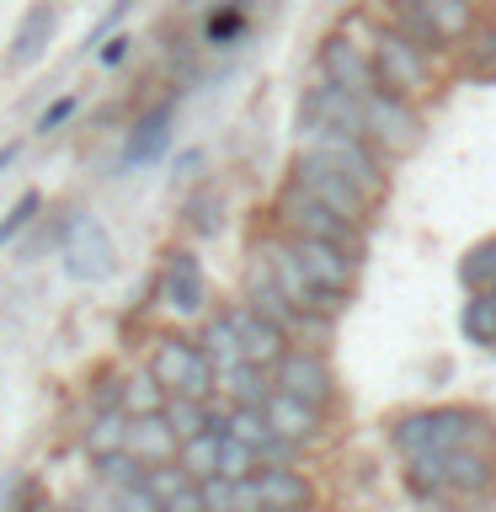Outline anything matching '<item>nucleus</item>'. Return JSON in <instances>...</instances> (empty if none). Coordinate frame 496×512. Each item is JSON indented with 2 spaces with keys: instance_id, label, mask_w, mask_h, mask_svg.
<instances>
[{
  "instance_id": "nucleus-1",
  "label": "nucleus",
  "mask_w": 496,
  "mask_h": 512,
  "mask_svg": "<svg viewBox=\"0 0 496 512\" xmlns=\"http://www.w3.org/2000/svg\"><path fill=\"white\" fill-rule=\"evenodd\" d=\"M400 486L422 512H486L496 502V443H464L400 464Z\"/></svg>"
},
{
  "instance_id": "nucleus-2",
  "label": "nucleus",
  "mask_w": 496,
  "mask_h": 512,
  "mask_svg": "<svg viewBox=\"0 0 496 512\" xmlns=\"http://www.w3.org/2000/svg\"><path fill=\"white\" fill-rule=\"evenodd\" d=\"M384 443L400 464L448 454L464 443H496V411L480 400H438V406H406L384 422Z\"/></svg>"
},
{
  "instance_id": "nucleus-3",
  "label": "nucleus",
  "mask_w": 496,
  "mask_h": 512,
  "mask_svg": "<svg viewBox=\"0 0 496 512\" xmlns=\"http://www.w3.org/2000/svg\"><path fill=\"white\" fill-rule=\"evenodd\" d=\"M374 6L384 16V27L406 32L411 43H422L443 64H454V54L480 27V16L491 11L486 0H374Z\"/></svg>"
},
{
  "instance_id": "nucleus-4",
  "label": "nucleus",
  "mask_w": 496,
  "mask_h": 512,
  "mask_svg": "<svg viewBox=\"0 0 496 512\" xmlns=\"http://www.w3.org/2000/svg\"><path fill=\"white\" fill-rule=\"evenodd\" d=\"M374 80H379L384 96H400V102H411V107L427 112L448 91V80H454V75H448V64L432 59L422 43H411L406 32L384 27L379 43H374Z\"/></svg>"
},
{
  "instance_id": "nucleus-5",
  "label": "nucleus",
  "mask_w": 496,
  "mask_h": 512,
  "mask_svg": "<svg viewBox=\"0 0 496 512\" xmlns=\"http://www.w3.org/2000/svg\"><path fill=\"white\" fill-rule=\"evenodd\" d=\"M267 230L283 235V240H320V246H336V251H352L368 262V235L363 224H352L342 214H331L326 203H315L310 192H299L294 182H278L267 203Z\"/></svg>"
},
{
  "instance_id": "nucleus-6",
  "label": "nucleus",
  "mask_w": 496,
  "mask_h": 512,
  "mask_svg": "<svg viewBox=\"0 0 496 512\" xmlns=\"http://www.w3.org/2000/svg\"><path fill=\"white\" fill-rule=\"evenodd\" d=\"M294 150H310L320 155L326 166H336L347 176L352 187L363 192L368 203H390V192H395V166L384 160L368 139L358 134H336V128H294Z\"/></svg>"
},
{
  "instance_id": "nucleus-7",
  "label": "nucleus",
  "mask_w": 496,
  "mask_h": 512,
  "mask_svg": "<svg viewBox=\"0 0 496 512\" xmlns=\"http://www.w3.org/2000/svg\"><path fill=\"white\" fill-rule=\"evenodd\" d=\"M155 304H160V315H166V320H176V326H198V320L219 304L198 246H166V251H160Z\"/></svg>"
},
{
  "instance_id": "nucleus-8",
  "label": "nucleus",
  "mask_w": 496,
  "mask_h": 512,
  "mask_svg": "<svg viewBox=\"0 0 496 512\" xmlns=\"http://www.w3.org/2000/svg\"><path fill=\"white\" fill-rule=\"evenodd\" d=\"M144 368L160 379L166 395H192V400H214V363L203 358L192 331H155L144 342Z\"/></svg>"
},
{
  "instance_id": "nucleus-9",
  "label": "nucleus",
  "mask_w": 496,
  "mask_h": 512,
  "mask_svg": "<svg viewBox=\"0 0 496 512\" xmlns=\"http://www.w3.org/2000/svg\"><path fill=\"white\" fill-rule=\"evenodd\" d=\"M272 390L278 395H294L315 411H342V374H336L331 352L326 347H299L288 342V352L272 363Z\"/></svg>"
},
{
  "instance_id": "nucleus-10",
  "label": "nucleus",
  "mask_w": 496,
  "mask_h": 512,
  "mask_svg": "<svg viewBox=\"0 0 496 512\" xmlns=\"http://www.w3.org/2000/svg\"><path fill=\"white\" fill-rule=\"evenodd\" d=\"M283 182H294L299 192H310L315 203H326L331 214H342V219H352V224H363V230H374V219L384 214L379 203H368L358 187L347 182L336 166H326L320 155H310V150H294L288 155V171H283Z\"/></svg>"
},
{
  "instance_id": "nucleus-11",
  "label": "nucleus",
  "mask_w": 496,
  "mask_h": 512,
  "mask_svg": "<svg viewBox=\"0 0 496 512\" xmlns=\"http://www.w3.org/2000/svg\"><path fill=\"white\" fill-rule=\"evenodd\" d=\"M176 107H182V91H166L155 102H144L123 128V150H118V176H134V171H150L155 160H166L171 139H176Z\"/></svg>"
},
{
  "instance_id": "nucleus-12",
  "label": "nucleus",
  "mask_w": 496,
  "mask_h": 512,
  "mask_svg": "<svg viewBox=\"0 0 496 512\" xmlns=\"http://www.w3.org/2000/svg\"><path fill=\"white\" fill-rule=\"evenodd\" d=\"M363 139L395 166V160H406L427 139V112L400 102V96L374 91V96H363Z\"/></svg>"
},
{
  "instance_id": "nucleus-13",
  "label": "nucleus",
  "mask_w": 496,
  "mask_h": 512,
  "mask_svg": "<svg viewBox=\"0 0 496 512\" xmlns=\"http://www.w3.org/2000/svg\"><path fill=\"white\" fill-rule=\"evenodd\" d=\"M59 267H64V278L70 283H107L112 272H118V246H112V230L102 219H91V214H75V230L70 240L59 246Z\"/></svg>"
},
{
  "instance_id": "nucleus-14",
  "label": "nucleus",
  "mask_w": 496,
  "mask_h": 512,
  "mask_svg": "<svg viewBox=\"0 0 496 512\" xmlns=\"http://www.w3.org/2000/svg\"><path fill=\"white\" fill-rule=\"evenodd\" d=\"M315 75L331 80V86H342V91H352V96H374L379 91L374 54L358 48L347 32H336V27H326V32H320V43H315Z\"/></svg>"
},
{
  "instance_id": "nucleus-15",
  "label": "nucleus",
  "mask_w": 496,
  "mask_h": 512,
  "mask_svg": "<svg viewBox=\"0 0 496 512\" xmlns=\"http://www.w3.org/2000/svg\"><path fill=\"white\" fill-rule=\"evenodd\" d=\"M54 38H59V0H32L6 38V75L38 70L48 59V48H54Z\"/></svg>"
},
{
  "instance_id": "nucleus-16",
  "label": "nucleus",
  "mask_w": 496,
  "mask_h": 512,
  "mask_svg": "<svg viewBox=\"0 0 496 512\" xmlns=\"http://www.w3.org/2000/svg\"><path fill=\"white\" fill-rule=\"evenodd\" d=\"M288 251H294L299 272H304V278H310L315 288H326V294H347V299H358V283H363V256L336 251V246H320V240H288Z\"/></svg>"
},
{
  "instance_id": "nucleus-17",
  "label": "nucleus",
  "mask_w": 496,
  "mask_h": 512,
  "mask_svg": "<svg viewBox=\"0 0 496 512\" xmlns=\"http://www.w3.org/2000/svg\"><path fill=\"white\" fill-rule=\"evenodd\" d=\"M262 11H267V0H230V6L203 11V16H198V48H203L208 59L240 54V48L251 43L256 22H262Z\"/></svg>"
},
{
  "instance_id": "nucleus-18",
  "label": "nucleus",
  "mask_w": 496,
  "mask_h": 512,
  "mask_svg": "<svg viewBox=\"0 0 496 512\" xmlns=\"http://www.w3.org/2000/svg\"><path fill=\"white\" fill-rule=\"evenodd\" d=\"M262 416H267V427L278 432V438L310 448V454H315V448H326L331 432H336V416L331 411H315V406H304V400H294V395H278V390L267 395Z\"/></svg>"
},
{
  "instance_id": "nucleus-19",
  "label": "nucleus",
  "mask_w": 496,
  "mask_h": 512,
  "mask_svg": "<svg viewBox=\"0 0 496 512\" xmlns=\"http://www.w3.org/2000/svg\"><path fill=\"white\" fill-rule=\"evenodd\" d=\"M224 304V315H230L235 320V336H240V363H256V368H267V374H272V363H278L283 358V352H288V336L278 331V326H267V320L262 315H256L251 310V304L246 299H219Z\"/></svg>"
},
{
  "instance_id": "nucleus-20",
  "label": "nucleus",
  "mask_w": 496,
  "mask_h": 512,
  "mask_svg": "<svg viewBox=\"0 0 496 512\" xmlns=\"http://www.w3.org/2000/svg\"><path fill=\"white\" fill-rule=\"evenodd\" d=\"M256 491H262V512H315L320 486L310 470H256Z\"/></svg>"
},
{
  "instance_id": "nucleus-21",
  "label": "nucleus",
  "mask_w": 496,
  "mask_h": 512,
  "mask_svg": "<svg viewBox=\"0 0 496 512\" xmlns=\"http://www.w3.org/2000/svg\"><path fill=\"white\" fill-rule=\"evenodd\" d=\"M448 75L470 80V86H491V80H496V11L480 16V27L470 32V43L454 54V64H448Z\"/></svg>"
},
{
  "instance_id": "nucleus-22",
  "label": "nucleus",
  "mask_w": 496,
  "mask_h": 512,
  "mask_svg": "<svg viewBox=\"0 0 496 512\" xmlns=\"http://www.w3.org/2000/svg\"><path fill=\"white\" fill-rule=\"evenodd\" d=\"M176 432L166 427V416H128V454H134L144 470L155 464H176Z\"/></svg>"
},
{
  "instance_id": "nucleus-23",
  "label": "nucleus",
  "mask_w": 496,
  "mask_h": 512,
  "mask_svg": "<svg viewBox=\"0 0 496 512\" xmlns=\"http://www.w3.org/2000/svg\"><path fill=\"white\" fill-rule=\"evenodd\" d=\"M176 219H182V230L192 240H214L224 230V192L214 182H198L182 192V208H176Z\"/></svg>"
},
{
  "instance_id": "nucleus-24",
  "label": "nucleus",
  "mask_w": 496,
  "mask_h": 512,
  "mask_svg": "<svg viewBox=\"0 0 496 512\" xmlns=\"http://www.w3.org/2000/svg\"><path fill=\"white\" fill-rule=\"evenodd\" d=\"M214 395L230 400V406H267L272 395V374L256 363H235V368H219L214 374Z\"/></svg>"
},
{
  "instance_id": "nucleus-25",
  "label": "nucleus",
  "mask_w": 496,
  "mask_h": 512,
  "mask_svg": "<svg viewBox=\"0 0 496 512\" xmlns=\"http://www.w3.org/2000/svg\"><path fill=\"white\" fill-rule=\"evenodd\" d=\"M198 347H203V358L214 363V374L219 368H235L240 363V336H235V320L224 315V304H214V310H208L203 320H198Z\"/></svg>"
},
{
  "instance_id": "nucleus-26",
  "label": "nucleus",
  "mask_w": 496,
  "mask_h": 512,
  "mask_svg": "<svg viewBox=\"0 0 496 512\" xmlns=\"http://www.w3.org/2000/svg\"><path fill=\"white\" fill-rule=\"evenodd\" d=\"M454 278L464 294H496V235H480L475 246H464L454 262Z\"/></svg>"
},
{
  "instance_id": "nucleus-27",
  "label": "nucleus",
  "mask_w": 496,
  "mask_h": 512,
  "mask_svg": "<svg viewBox=\"0 0 496 512\" xmlns=\"http://www.w3.org/2000/svg\"><path fill=\"white\" fill-rule=\"evenodd\" d=\"M75 438H80V454H86V459L118 454V448H128V416L123 411H91L86 427H80Z\"/></svg>"
},
{
  "instance_id": "nucleus-28",
  "label": "nucleus",
  "mask_w": 496,
  "mask_h": 512,
  "mask_svg": "<svg viewBox=\"0 0 496 512\" xmlns=\"http://www.w3.org/2000/svg\"><path fill=\"white\" fill-rule=\"evenodd\" d=\"M459 336L475 352H496V294H464V304H459Z\"/></svg>"
},
{
  "instance_id": "nucleus-29",
  "label": "nucleus",
  "mask_w": 496,
  "mask_h": 512,
  "mask_svg": "<svg viewBox=\"0 0 496 512\" xmlns=\"http://www.w3.org/2000/svg\"><path fill=\"white\" fill-rule=\"evenodd\" d=\"M166 427L176 432V443L198 438V432H214V400H192V395H171L166 400Z\"/></svg>"
},
{
  "instance_id": "nucleus-30",
  "label": "nucleus",
  "mask_w": 496,
  "mask_h": 512,
  "mask_svg": "<svg viewBox=\"0 0 496 512\" xmlns=\"http://www.w3.org/2000/svg\"><path fill=\"white\" fill-rule=\"evenodd\" d=\"M166 390H160V379L150 368H128L123 374V416H160L166 411Z\"/></svg>"
},
{
  "instance_id": "nucleus-31",
  "label": "nucleus",
  "mask_w": 496,
  "mask_h": 512,
  "mask_svg": "<svg viewBox=\"0 0 496 512\" xmlns=\"http://www.w3.org/2000/svg\"><path fill=\"white\" fill-rule=\"evenodd\" d=\"M219 438L224 432H198V438H187L182 448H176V470H182L187 480L219 475Z\"/></svg>"
},
{
  "instance_id": "nucleus-32",
  "label": "nucleus",
  "mask_w": 496,
  "mask_h": 512,
  "mask_svg": "<svg viewBox=\"0 0 496 512\" xmlns=\"http://www.w3.org/2000/svg\"><path fill=\"white\" fill-rule=\"evenodd\" d=\"M86 464H91V486H102V491H123V486H139L144 480V464L128 454V448L102 454V459H86Z\"/></svg>"
},
{
  "instance_id": "nucleus-33",
  "label": "nucleus",
  "mask_w": 496,
  "mask_h": 512,
  "mask_svg": "<svg viewBox=\"0 0 496 512\" xmlns=\"http://www.w3.org/2000/svg\"><path fill=\"white\" fill-rule=\"evenodd\" d=\"M123 374L118 363H96L86 379V411H123Z\"/></svg>"
},
{
  "instance_id": "nucleus-34",
  "label": "nucleus",
  "mask_w": 496,
  "mask_h": 512,
  "mask_svg": "<svg viewBox=\"0 0 496 512\" xmlns=\"http://www.w3.org/2000/svg\"><path fill=\"white\" fill-rule=\"evenodd\" d=\"M43 219V192H22V198H16L11 208H6V214H0V246H11V240H22L27 230H32V224H38Z\"/></svg>"
},
{
  "instance_id": "nucleus-35",
  "label": "nucleus",
  "mask_w": 496,
  "mask_h": 512,
  "mask_svg": "<svg viewBox=\"0 0 496 512\" xmlns=\"http://www.w3.org/2000/svg\"><path fill=\"white\" fill-rule=\"evenodd\" d=\"M224 438H240V443L262 448V443L272 438V427H267L262 406H230V416H224Z\"/></svg>"
},
{
  "instance_id": "nucleus-36",
  "label": "nucleus",
  "mask_w": 496,
  "mask_h": 512,
  "mask_svg": "<svg viewBox=\"0 0 496 512\" xmlns=\"http://www.w3.org/2000/svg\"><path fill=\"white\" fill-rule=\"evenodd\" d=\"M262 464H256V448L240 438H219V475L224 480H251Z\"/></svg>"
},
{
  "instance_id": "nucleus-37",
  "label": "nucleus",
  "mask_w": 496,
  "mask_h": 512,
  "mask_svg": "<svg viewBox=\"0 0 496 512\" xmlns=\"http://www.w3.org/2000/svg\"><path fill=\"white\" fill-rule=\"evenodd\" d=\"M139 486L150 491L160 507H166V502H171V496L182 491V486H192V480H187L182 470H176V464H155V470H144V480H139Z\"/></svg>"
},
{
  "instance_id": "nucleus-38",
  "label": "nucleus",
  "mask_w": 496,
  "mask_h": 512,
  "mask_svg": "<svg viewBox=\"0 0 496 512\" xmlns=\"http://www.w3.org/2000/svg\"><path fill=\"white\" fill-rule=\"evenodd\" d=\"M134 6H139V0H112V6H107L102 16H96V27L86 32V54H96V48H102V43L112 38V32H118V27H123V16H128V11H134Z\"/></svg>"
},
{
  "instance_id": "nucleus-39",
  "label": "nucleus",
  "mask_w": 496,
  "mask_h": 512,
  "mask_svg": "<svg viewBox=\"0 0 496 512\" xmlns=\"http://www.w3.org/2000/svg\"><path fill=\"white\" fill-rule=\"evenodd\" d=\"M75 112H80V96H54V102H48V107L38 112V123H32V134H38V139H48V134H59V128L70 123Z\"/></svg>"
},
{
  "instance_id": "nucleus-40",
  "label": "nucleus",
  "mask_w": 496,
  "mask_h": 512,
  "mask_svg": "<svg viewBox=\"0 0 496 512\" xmlns=\"http://www.w3.org/2000/svg\"><path fill=\"white\" fill-rule=\"evenodd\" d=\"M134 48H139V38H134V32H112V38L102 43V48H96V64H102V70H118V64H128V59H134Z\"/></svg>"
},
{
  "instance_id": "nucleus-41",
  "label": "nucleus",
  "mask_w": 496,
  "mask_h": 512,
  "mask_svg": "<svg viewBox=\"0 0 496 512\" xmlns=\"http://www.w3.org/2000/svg\"><path fill=\"white\" fill-rule=\"evenodd\" d=\"M203 166H208V150H198V144H192V150H182V155L171 160V182L198 187V182H203Z\"/></svg>"
},
{
  "instance_id": "nucleus-42",
  "label": "nucleus",
  "mask_w": 496,
  "mask_h": 512,
  "mask_svg": "<svg viewBox=\"0 0 496 512\" xmlns=\"http://www.w3.org/2000/svg\"><path fill=\"white\" fill-rule=\"evenodd\" d=\"M107 512H160V502L144 486H123V491H112Z\"/></svg>"
},
{
  "instance_id": "nucleus-43",
  "label": "nucleus",
  "mask_w": 496,
  "mask_h": 512,
  "mask_svg": "<svg viewBox=\"0 0 496 512\" xmlns=\"http://www.w3.org/2000/svg\"><path fill=\"white\" fill-rule=\"evenodd\" d=\"M230 512H262V491H256V475H251V480H230Z\"/></svg>"
},
{
  "instance_id": "nucleus-44",
  "label": "nucleus",
  "mask_w": 496,
  "mask_h": 512,
  "mask_svg": "<svg viewBox=\"0 0 496 512\" xmlns=\"http://www.w3.org/2000/svg\"><path fill=\"white\" fill-rule=\"evenodd\" d=\"M166 512H208V507H203V491H198V480H192V486H182V491H176L171 502H166Z\"/></svg>"
},
{
  "instance_id": "nucleus-45",
  "label": "nucleus",
  "mask_w": 496,
  "mask_h": 512,
  "mask_svg": "<svg viewBox=\"0 0 496 512\" xmlns=\"http://www.w3.org/2000/svg\"><path fill=\"white\" fill-rule=\"evenodd\" d=\"M214 6H230V0H176V11H182V16H203Z\"/></svg>"
},
{
  "instance_id": "nucleus-46",
  "label": "nucleus",
  "mask_w": 496,
  "mask_h": 512,
  "mask_svg": "<svg viewBox=\"0 0 496 512\" xmlns=\"http://www.w3.org/2000/svg\"><path fill=\"white\" fill-rule=\"evenodd\" d=\"M16 160H22V144H16V139H11V144H0V171H11Z\"/></svg>"
},
{
  "instance_id": "nucleus-47",
  "label": "nucleus",
  "mask_w": 496,
  "mask_h": 512,
  "mask_svg": "<svg viewBox=\"0 0 496 512\" xmlns=\"http://www.w3.org/2000/svg\"><path fill=\"white\" fill-rule=\"evenodd\" d=\"M48 512H80L75 502H54V507H48Z\"/></svg>"
},
{
  "instance_id": "nucleus-48",
  "label": "nucleus",
  "mask_w": 496,
  "mask_h": 512,
  "mask_svg": "<svg viewBox=\"0 0 496 512\" xmlns=\"http://www.w3.org/2000/svg\"><path fill=\"white\" fill-rule=\"evenodd\" d=\"M160 512H166V507H160Z\"/></svg>"
},
{
  "instance_id": "nucleus-49",
  "label": "nucleus",
  "mask_w": 496,
  "mask_h": 512,
  "mask_svg": "<svg viewBox=\"0 0 496 512\" xmlns=\"http://www.w3.org/2000/svg\"><path fill=\"white\" fill-rule=\"evenodd\" d=\"M342 6H347V0H342Z\"/></svg>"
}]
</instances>
